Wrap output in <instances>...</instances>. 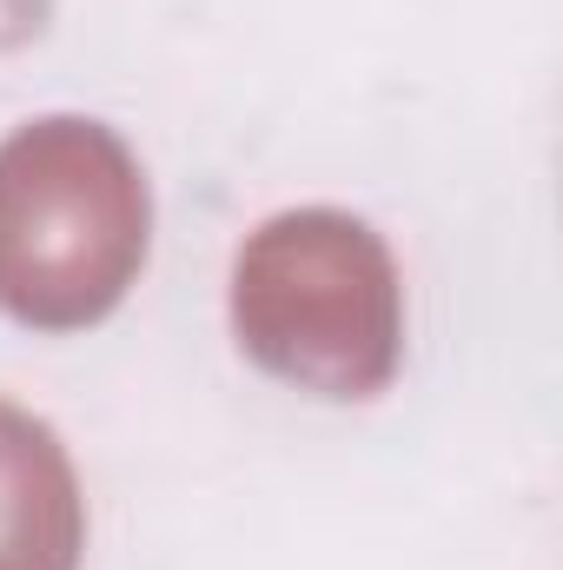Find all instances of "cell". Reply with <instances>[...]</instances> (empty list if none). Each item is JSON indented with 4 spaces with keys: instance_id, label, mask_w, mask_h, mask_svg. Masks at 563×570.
Masks as SVG:
<instances>
[{
    "instance_id": "6da1fadb",
    "label": "cell",
    "mask_w": 563,
    "mask_h": 570,
    "mask_svg": "<svg viewBox=\"0 0 563 570\" xmlns=\"http://www.w3.org/2000/svg\"><path fill=\"white\" fill-rule=\"evenodd\" d=\"M152 193L127 140L53 114L0 140V312L33 332L100 325L146 266Z\"/></svg>"
},
{
    "instance_id": "7a4b0ae2",
    "label": "cell",
    "mask_w": 563,
    "mask_h": 570,
    "mask_svg": "<svg viewBox=\"0 0 563 570\" xmlns=\"http://www.w3.org/2000/svg\"><path fill=\"white\" fill-rule=\"evenodd\" d=\"M233 338L298 392L378 399L405 358V285L392 246L338 213L298 206L266 219L233 259Z\"/></svg>"
},
{
    "instance_id": "3957f363",
    "label": "cell",
    "mask_w": 563,
    "mask_h": 570,
    "mask_svg": "<svg viewBox=\"0 0 563 570\" xmlns=\"http://www.w3.org/2000/svg\"><path fill=\"white\" fill-rule=\"evenodd\" d=\"M87 504L47 419L0 399V570H80Z\"/></svg>"
}]
</instances>
